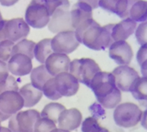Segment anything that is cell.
I'll list each match as a JSON object with an SVG mask.
<instances>
[{"mask_svg":"<svg viewBox=\"0 0 147 132\" xmlns=\"http://www.w3.org/2000/svg\"><path fill=\"white\" fill-rule=\"evenodd\" d=\"M115 24L101 26L93 19L82 23L75 29V34L80 43L94 50H104L110 47L114 40L112 31Z\"/></svg>","mask_w":147,"mask_h":132,"instance_id":"6da1fadb","label":"cell"},{"mask_svg":"<svg viewBox=\"0 0 147 132\" xmlns=\"http://www.w3.org/2000/svg\"><path fill=\"white\" fill-rule=\"evenodd\" d=\"M69 71L80 83L89 87L92 79L98 73L101 72V69L94 60L81 58L71 62Z\"/></svg>","mask_w":147,"mask_h":132,"instance_id":"7a4b0ae2","label":"cell"},{"mask_svg":"<svg viewBox=\"0 0 147 132\" xmlns=\"http://www.w3.org/2000/svg\"><path fill=\"white\" fill-rule=\"evenodd\" d=\"M30 33V26L23 19L0 21V42L10 40L19 42L25 39Z\"/></svg>","mask_w":147,"mask_h":132,"instance_id":"3957f363","label":"cell"},{"mask_svg":"<svg viewBox=\"0 0 147 132\" xmlns=\"http://www.w3.org/2000/svg\"><path fill=\"white\" fill-rule=\"evenodd\" d=\"M142 111L133 103H123L115 107L114 120L118 126L122 127H132L141 121Z\"/></svg>","mask_w":147,"mask_h":132,"instance_id":"277c9868","label":"cell"},{"mask_svg":"<svg viewBox=\"0 0 147 132\" xmlns=\"http://www.w3.org/2000/svg\"><path fill=\"white\" fill-rule=\"evenodd\" d=\"M89 87L94 92L99 103L119 90L115 85L114 76L109 72L98 73L92 79Z\"/></svg>","mask_w":147,"mask_h":132,"instance_id":"5b68a950","label":"cell"},{"mask_svg":"<svg viewBox=\"0 0 147 132\" xmlns=\"http://www.w3.org/2000/svg\"><path fill=\"white\" fill-rule=\"evenodd\" d=\"M40 114L36 110L17 112L9 118V128L13 132H34V126Z\"/></svg>","mask_w":147,"mask_h":132,"instance_id":"8992f818","label":"cell"},{"mask_svg":"<svg viewBox=\"0 0 147 132\" xmlns=\"http://www.w3.org/2000/svg\"><path fill=\"white\" fill-rule=\"evenodd\" d=\"M23 107V99L19 92L6 91L0 94V121L9 119Z\"/></svg>","mask_w":147,"mask_h":132,"instance_id":"52a82bcc","label":"cell"},{"mask_svg":"<svg viewBox=\"0 0 147 132\" xmlns=\"http://www.w3.org/2000/svg\"><path fill=\"white\" fill-rule=\"evenodd\" d=\"M51 19L48 10L43 1H32L26 9L25 21L29 26L35 29L43 28Z\"/></svg>","mask_w":147,"mask_h":132,"instance_id":"ba28073f","label":"cell"},{"mask_svg":"<svg viewBox=\"0 0 147 132\" xmlns=\"http://www.w3.org/2000/svg\"><path fill=\"white\" fill-rule=\"evenodd\" d=\"M69 7L70 3L67 1L64 5L58 8L53 13L48 23L49 30L53 33H59L65 31H74L72 25Z\"/></svg>","mask_w":147,"mask_h":132,"instance_id":"9c48e42d","label":"cell"},{"mask_svg":"<svg viewBox=\"0 0 147 132\" xmlns=\"http://www.w3.org/2000/svg\"><path fill=\"white\" fill-rule=\"evenodd\" d=\"M75 31H65L57 34L51 39V46L54 53L69 54L75 50L79 46Z\"/></svg>","mask_w":147,"mask_h":132,"instance_id":"30bf717a","label":"cell"},{"mask_svg":"<svg viewBox=\"0 0 147 132\" xmlns=\"http://www.w3.org/2000/svg\"><path fill=\"white\" fill-rule=\"evenodd\" d=\"M112 74L115 77L117 87L124 92L130 91L135 82L140 78L138 73L128 65L118 66Z\"/></svg>","mask_w":147,"mask_h":132,"instance_id":"8fae6325","label":"cell"},{"mask_svg":"<svg viewBox=\"0 0 147 132\" xmlns=\"http://www.w3.org/2000/svg\"><path fill=\"white\" fill-rule=\"evenodd\" d=\"M109 56L120 66H125L130 64L133 52L126 41H115L109 47Z\"/></svg>","mask_w":147,"mask_h":132,"instance_id":"7c38bea8","label":"cell"},{"mask_svg":"<svg viewBox=\"0 0 147 132\" xmlns=\"http://www.w3.org/2000/svg\"><path fill=\"white\" fill-rule=\"evenodd\" d=\"M94 1H79L74 4L71 10L72 25L76 29L84 21L92 19V9H94Z\"/></svg>","mask_w":147,"mask_h":132,"instance_id":"4fadbf2b","label":"cell"},{"mask_svg":"<svg viewBox=\"0 0 147 132\" xmlns=\"http://www.w3.org/2000/svg\"><path fill=\"white\" fill-rule=\"evenodd\" d=\"M54 79L57 89L62 96H73L78 90L79 81L68 72L59 74Z\"/></svg>","mask_w":147,"mask_h":132,"instance_id":"5bb4252c","label":"cell"},{"mask_svg":"<svg viewBox=\"0 0 147 132\" xmlns=\"http://www.w3.org/2000/svg\"><path fill=\"white\" fill-rule=\"evenodd\" d=\"M7 65L9 71L18 76L30 74L33 70L32 60L24 54H15L12 56Z\"/></svg>","mask_w":147,"mask_h":132,"instance_id":"9a60e30c","label":"cell"},{"mask_svg":"<svg viewBox=\"0 0 147 132\" xmlns=\"http://www.w3.org/2000/svg\"><path fill=\"white\" fill-rule=\"evenodd\" d=\"M71 60L67 55L53 53L46 60L45 66L51 75L54 77L59 74L67 72L70 69Z\"/></svg>","mask_w":147,"mask_h":132,"instance_id":"2e32d148","label":"cell"},{"mask_svg":"<svg viewBox=\"0 0 147 132\" xmlns=\"http://www.w3.org/2000/svg\"><path fill=\"white\" fill-rule=\"evenodd\" d=\"M82 115L80 111L76 108L64 110L58 118V125L60 128L73 131L77 129L81 125Z\"/></svg>","mask_w":147,"mask_h":132,"instance_id":"e0dca14e","label":"cell"},{"mask_svg":"<svg viewBox=\"0 0 147 132\" xmlns=\"http://www.w3.org/2000/svg\"><path fill=\"white\" fill-rule=\"evenodd\" d=\"M137 28V23L129 17L125 19L120 23L115 24L112 31V36L114 42L125 41Z\"/></svg>","mask_w":147,"mask_h":132,"instance_id":"ac0fdd59","label":"cell"},{"mask_svg":"<svg viewBox=\"0 0 147 132\" xmlns=\"http://www.w3.org/2000/svg\"><path fill=\"white\" fill-rule=\"evenodd\" d=\"M19 93L23 97L24 107H32L35 106L43 96V91L37 89L30 83L23 86L19 90Z\"/></svg>","mask_w":147,"mask_h":132,"instance_id":"d6986e66","label":"cell"},{"mask_svg":"<svg viewBox=\"0 0 147 132\" xmlns=\"http://www.w3.org/2000/svg\"><path fill=\"white\" fill-rule=\"evenodd\" d=\"M53 77V76L51 75L47 70L45 64H42L36 67L32 70L30 73L31 84L40 90H43L44 84Z\"/></svg>","mask_w":147,"mask_h":132,"instance_id":"ffe728a7","label":"cell"},{"mask_svg":"<svg viewBox=\"0 0 147 132\" xmlns=\"http://www.w3.org/2000/svg\"><path fill=\"white\" fill-rule=\"evenodd\" d=\"M132 96L142 106L147 107V78L140 77L130 90Z\"/></svg>","mask_w":147,"mask_h":132,"instance_id":"44dd1931","label":"cell"},{"mask_svg":"<svg viewBox=\"0 0 147 132\" xmlns=\"http://www.w3.org/2000/svg\"><path fill=\"white\" fill-rule=\"evenodd\" d=\"M51 46V39H44L36 44L34 49V57L41 64H45L46 60L53 54Z\"/></svg>","mask_w":147,"mask_h":132,"instance_id":"7402d4cb","label":"cell"},{"mask_svg":"<svg viewBox=\"0 0 147 132\" xmlns=\"http://www.w3.org/2000/svg\"><path fill=\"white\" fill-rule=\"evenodd\" d=\"M129 18L136 23H143L147 21L146 1H135L130 9Z\"/></svg>","mask_w":147,"mask_h":132,"instance_id":"603a6c76","label":"cell"},{"mask_svg":"<svg viewBox=\"0 0 147 132\" xmlns=\"http://www.w3.org/2000/svg\"><path fill=\"white\" fill-rule=\"evenodd\" d=\"M65 107L59 103H50L47 104L41 112V117H45L51 120L55 124L58 122V118L62 112L64 111Z\"/></svg>","mask_w":147,"mask_h":132,"instance_id":"cb8c5ba5","label":"cell"},{"mask_svg":"<svg viewBox=\"0 0 147 132\" xmlns=\"http://www.w3.org/2000/svg\"><path fill=\"white\" fill-rule=\"evenodd\" d=\"M36 43L33 41L23 39L19 41L15 46H13L12 55L15 54H24L32 59L34 57V49H35Z\"/></svg>","mask_w":147,"mask_h":132,"instance_id":"d4e9b609","label":"cell"},{"mask_svg":"<svg viewBox=\"0 0 147 132\" xmlns=\"http://www.w3.org/2000/svg\"><path fill=\"white\" fill-rule=\"evenodd\" d=\"M134 2L128 0H115L113 13L119 15L120 18H128V16H129L130 9Z\"/></svg>","mask_w":147,"mask_h":132,"instance_id":"484cf974","label":"cell"},{"mask_svg":"<svg viewBox=\"0 0 147 132\" xmlns=\"http://www.w3.org/2000/svg\"><path fill=\"white\" fill-rule=\"evenodd\" d=\"M42 91H43V94L47 98L53 100V101H56V100H58L61 97H62V96L60 94V93L57 89L54 77L49 80L48 81L44 84Z\"/></svg>","mask_w":147,"mask_h":132,"instance_id":"4316f807","label":"cell"},{"mask_svg":"<svg viewBox=\"0 0 147 132\" xmlns=\"http://www.w3.org/2000/svg\"><path fill=\"white\" fill-rule=\"evenodd\" d=\"M81 131L83 132H109L106 128L101 127L98 121L93 117L84 120L82 123Z\"/></svg>","mask_w":147,"mask_h":132,"instance_id":"83f0119b","label":"cell"},{"mask_svg":"<svg viewBox=\"0 0 147 132\" xmlns=\"http://www.w3.org/2000/svg\"><path fill=\"white\" fill-rule=\"evenodd\" d=\"M54 129H56V124L45 117L37 120L34 126V132H51Z\"/></svg>","mask_w":147,"mask_h":132,"instance_id":"f1b7e54d","label":"cell"},{"mask_svg":"<svg viewBox=\"0 0 147 132\" xmlns=\"http://www.w3.org/2000/svg\"><path fill=\"white\" fill-rule=\"evenodd\" d=\"M15 44L10 40H4L0 42V60L6 62L12 57L13 46Z\"/></svg>","mask_w":147,"mask_h":132,"instance_id":"f546056e","label":"cell"},{"mask_svg":"<svg viewBox=\"0 0 147 132\" xmlns=\"http://www.w3.org/2000/svg\"><path fill=\"white\" fill-rule=\"evenodd\" d=\"M19 90V86L16 80L13 76L9 75L7 78L0 81V94L6 91H16Z\"/></svg>","mask_w":147,"mask_h":132,"instance_id":"4dcf8cb0","label":"cell"},{"mask_svg":"<svg viewBox=\"0 0 147 132\" xmlns=\"http://www.w3.org/2000/svg\"><path fill=\"white\" fill-rule=\"evenodd\" d=\"M136 38L140 45L147 43V21L141 23L136 29Z\"/></svg>","mask_w":147,"mask_h":132,"instance_id":"1f68e13d","label":"cell"},{"mask_svg":"<svg viewBox=\"0 0 147 132\" xmlns=\"http://www.w3.org/2000/svg\"><path fill=\"white\" fill-rule=\"evenodd\" d=\"M43 4L48 10L50 16H52L53 13L58 9L67 3V1H60V0H44L43 1Z\"/></svg>","mask_w":147,"mask_h":132,"instance_id":"d6a6232c","label":"cell"},{"mask_svg":"<svg viewBox=\"0 0 147 132\" xmlns=\"http://www.w3.org/2000/svg\"><path fill=\"white\" fill-rule=\"evenodd\" d=\"M136 59L138 64L141 65V64L144 62L145 60H147V43L142 45L140 50H138L136 55Z\"/></svg>","mask_w":147,"mask_h":132,"instance_id":"836d02e7","label":"cell"},{"mask_svg":"<svg viewBox=\"0 0 147 132\" xmlns=\"http://www.w3.org/2000/svg\"><path fill=\"white\" fill-rule=\"evenodd\" d=\"M9 76V69L5 62L0 60V81H3Z\"/></svg>","mask_w":147,"mask_h":132,"instance_id":"e575fe53","label":"cell"},{"mask_svg":"<svg viewBox=\"0 0 147 132\" xmlns=\"http://www.w3.org/2000/svg\"><path fill=\"white\" fill-rule=\"evenodd\" d=\"M141 125L144 127L145 129L147 130V108L144 112H142V119H141Z\"/></svg>","mask_w":147,"mask_h":132,"instance_id":"d590c367","label":"cell"},{"mask_svg":"<svg viewBox=\"0 0 147 132\" xmlns=\"http://www.w3.org/2000/svg\"><path fill=\"white\" fill-rule=\"evenodd\" d=\"M140 67H141V73H142V76L147 78V60H145L144 62L140 65Z\"/></svg>","mask_w":147,"mask_h":132,"instance_id":"8d00e7d4","label":"cell"},{"mask_svg":"<svg viewBox=\"0 0 147 132\" xmlns=\"http://www.w3.org/2000/svg\"><path fill=\"white\" fill-rule=\"evenodd\" d=\"M0 132H13V131H12L9 128L1 127V126H0Z\"/></svg>","mask_w":147,"mask_h":132,"instance_id":"74e56055","label":"cell"},{"mask_svg":"<svg viewBox=\"0 0 147 132\" xmlns=\"http://www.w3.org/2000/svg\"><path fill=\"white\" fill-rule=\"evenodd\" d=\"M51 132H70V131H67V130L61 129V128H56V129L53 130Z\"/></svg>","mask_w":147,"mask_h":132,"instance_id":"f35d334b","label":"cell"},{"mask_svg":"<svg viewBox=\"0 0 147 132\" xmlns=\"http://www.w3.org/2000/svg\"><path fill=\"white\" fill-rule=\"evenodd\" d=\"M3 20V16H2V15H1V13H0V21Z\"/></svg>","mask_w":147,"mask_h":132,"instance_id":"ab89813d","label":"cell"},{"mask_svg":"<svg viewBox=\"0 0 147 132\" xmlns=\"http://www.w3.org/2000/svg\"><path fill=\"white\" fill-rule=\"evenodd\" d=\"M0 126H1V121H0Z\"/></svg>","mask_w":147,"mask_h":132,"instance_id":"60d3db41","label":"cell"}]
</instances>
